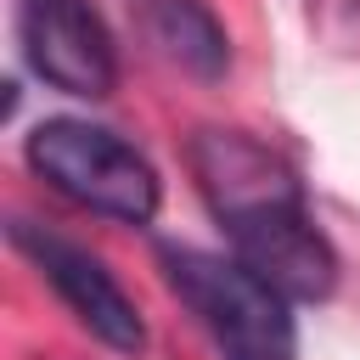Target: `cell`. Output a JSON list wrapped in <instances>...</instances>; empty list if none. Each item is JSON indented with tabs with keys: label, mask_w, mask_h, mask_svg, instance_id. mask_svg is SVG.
<instances>
[{
	"label": "cell",
	"mask_w": 360,
	"mask_h": 360,
	"mask_svg": "<svg viewBox=\"0 0 360 360\" xmlns=\"http://www.w3.org/2000/svg\"><path fill=\"white\" fill-rule=\"evenodd\" d=\"M17 39L28 68L62 90L101 101L118 84V45L90 0H17Z\"/></svg>",
	"instance_id": "obj_4"
},
{
	"label": "cell",
	"mask_w": 360,
	"mask_h": 360,
	"mask_svg": "<svg viewBox=\"0 0 360 360\" xmlns=\"http://www.w3.org/2000/svg\"><path fill=\"white\" fill-rule=\"evenodd\" d=\"M11 248H22V253L39 264V276H45V281L56 287V298L79 315V326H90V332H96L107 349H118V354H141L146 321H141V309L129 304V292L112 281V270H107L90 248H79V242L34 225V219H11Z\"/></svg>",
	"instance_id": "obj_5"
},
{
	"label": "cell",
	"mask_w": 360,
	"mask_h": 360,
	"mask_svg": "<svg viewBox=\"0 0 360 360\" xmlns=\"http://www.w3.org/2000/svg\"><path fill=\"white\" fill-rule=\"evenodd\" d=\"M197 186L231 236V259L248 264L287 304H321L338 287V253L315 225L304 186L281 152L242 129H202L191 141Z\"/></svg>",
	"instance_id": "obj_1"
},
{
	"label": "cell",
	"mask_w": 360,
	"mask_h": 360,
	"mask_svg": "<svg viewBox=\"0 0 360 360\" xmlns=\"http://www.w3.org/2000/svg\"><path fill=\"white\" fill-rule=\"evenodd\" d=\"M152 34L158 45L191 68L197 79H219L231 68V45H225V28L219 17L202 6V0H152Z\"/></svg>",
	"instance_id": "obj_6"
},
{
	"label": "cell",
	"mask_w": 360,
	"mask_h": 360,
	"mask_svg": "<svg viewBox=\"0 0 360 360\" xmlns=\"http://www.w3.org/2000/svg\"><path fill=\"white\" fill-rule=\"evenodd\" d=\"M22 158L51 191H62L68 202H79L90 214L124 219V225H146L163 202L152 158L135 141H124L118 129L90 124V118L34 124L28 141H22Z\"/></svg>",
	"instance_id": "obj_2"
},
{
	"label": "cell",
	"mask_w": 360,
	"mask_h": 360,
	"mask_svg": "<svg viewBox=\"0 0 360 360\" xmlns=\"http://www.w3.org/2000/svg\"><path fill=\"white\" fill-rule=\"evenodd\" d=\"M169 287L180 304L202 321V332L219 343L225 360H298L292 304L264 287L248 264L202 253V248H158Z\"/></svg>",
	"instance_id": "obj_3"
}]
</instances>
